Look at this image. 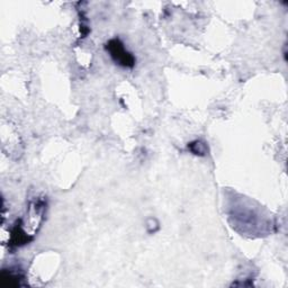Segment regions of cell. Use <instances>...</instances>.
I'll use <instances>...</instances> for the list:
<instances>
[{
  "label": "cell",
  "instance_id": "6da1fadb",
  "mask_svg": "<svg viewBox=\"0 0 288 288\" xmlns=\"http://www.w3.org/2000/svg\"><path fill=\"white\" fill-rule=\"evenodd\" d=\"M106 48H107V51L111 53V56L114 59V61L119 63L120 66L125 68H132L134 66V56L130 52L125 50L123 43L120 40H111Z\"/></svg>",
  "mask_w": 288,
  "mask_h": 288
},
{
  "label": "cell",
  "instance_id": "7a4b0ae2",
  "mask_svg": "<svg viewBox=\"0 0 288 288\" xmlns=\"http://www.w3.org/2000/svg\"><path fill=\"white\" fill-rule=\"evenodd\" d=\"M188 147H196V149H191L195 154H197V152H199V154L205 153V151H206L205 144L200 141H196L194 143H191V145H188Z\"/></svg>",
  "mask_w": 288,
  "mask_h": 288
}]
</instances>
